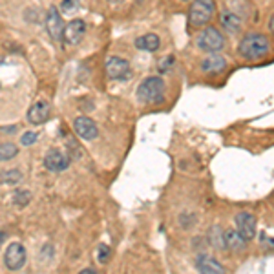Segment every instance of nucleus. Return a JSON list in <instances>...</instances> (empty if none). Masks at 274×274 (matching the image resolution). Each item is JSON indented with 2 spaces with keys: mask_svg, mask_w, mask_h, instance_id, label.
<instances>
[{
  "mask_svg": "<svg viewBox=\"0 0 274 274\" xmlns=\"http://www.w3.org/2000/svg\"><path fill=\"white\" fill-rule=\"evenodd\" d=\"M238 51L247 61H258V58L265 57L270 51V42L265 35L262 33H249L241 38Z\"/></svg>",
  "mask_w": 274,
  "mask_h": 274,
  "instance_id": "1",
  "label": "nucleus"
},
{
  "mask_svg": "<svg viewBox=\"0 0 274 274\" xmlns=\"http://www.w3.org/2000/svg\"><path fill=\"white\" fill-rule=\"evenodd\" d=\"M137 97L145 104H159L165 99V83L161 77H148L137 88Z\"/></svg>",
  "mask_w": 274,
  "mask_h": 274,
  "instance_id": "2",
  "label": "nucleus"
},
{
  "mask_svg": "<svg viewBox=\"0 0 274 274\" xmlns=\"http://www.w3.org/2000/svg\"><path fill=\"white\" fill-rule=\"evenodd\" d=\"M214 11H216L214 0H194L188 9V22L194 28H201V26L208 24Z\"/></svg>",
  "mask_w": 274,
  "mask_h": 274,
  "instance_id": "3",
  "label": "nucleus"
},
{
  "mask_svg": "<svg viewBox=\"0 0 274 274\" xmlns=\"http://www.w3.org/2000/svg\"><path fill=\"white\" fill-rule=\"evenodd\" d=\"M198 46H200V50L208 51V53H218L220 50H223L225 37L220 33V29L218 28L208 26L207 29H203V33H201L200 38H198Z\"/></svg>",
  "mask_w": 274,
  "mask_h": 274,
  "instance_id": "4",
  "label": "nucleus"
},
{
  "mask_svg": "<svg viewBox=\"0 0 274 274\" xmlns=\"http://www.w3.org/2000/svg\"><path fill=\"white\" fill-rule=\"evenodd\" d=\"M4 263L9 270L22 269L26 263V249L21 245V243H17V241L9 243L8 249H6V252H4Z\"/></svg>",
  "mask_w": 274,
  "mask_h": 274,
  "instance_id": "5",
  "label": "nucleus"
},
{
  "mask_svg": "<svg viewBox=\"0 0 274 274\" xmlns=\"http://www.w3.org/2000/svg\"><path fill=\"white\" fill-rule=\"evenodd\" d=\"M104 71H106V75L113 81L126 79L130 75V64L126 58L110 57L108 61H106V64H104Z\"/></svg>",
  "mask_w": 274,
  "mask_h": 274,
  "instance_id": "6",
  "label": "nucleus"
},
{
  "mask_svg": "<svg viewBox=\"0 0 274 274\" xmlns=\"http://www.w3.org/2000/svg\"><path fill=\"white\" fill-rule=\"evenodd\" d=\"M44 166L50 172H63L70 166V155L64 150H50L44 158Z\"/></svg>",
  "mask_w": 274,
  "mask_h": 274,
  "instance_id": "7",
  "label": "nucleus"
},
{
  "mask_svg": "<svg viewBox=\"0 0 274 274\" xmlns=\"http://www.w3.org/2000/svg\"><path fill=\"white\" fill-rule=\"evenodd\" d=\"M236 227H238V234L245 241L252 240L254 234H256V218L249 212H241L236 216Z\"/></svg>",
  "mask_w": 274,
  "mask_h": 274,
  "instance_id": "8",
  "label": "nucleus"
},
{
  "mask_svg": "<svg viewBox=\"0 0 274 274\" xmlns=\"http://www.w3.org/2000/svg\"><path fill=\"white\" fill-rule=\"evenodd\" d=\"M73 128L77 132V135L86 139V141H91V139H95L99 135V128L90 117H77L73 121Z\"/></svg>",
  "mask_w": 274,
  "mask_h": 274,
  "instance_id": "9",
  "label": "nucleus"
},
{
  "mask_svg": "<svg viewBox=\"0 0 274 274\" xmlns=\"http://www.w3.org/2000/svg\"><path fill=\"white\" fill-rule=\"evenodd\" d=\"M46 29H48V35L51 38H61L63 37V31H64V24H63V17H61V13L55 6H51L50 11H48V18H46Z\"/></svg>",
  "mask_w": 274,
  "mask_h": 274,
  "instance_id": "10",
  "label": "nucleus"
},
{
  "mask_svg": "<svg viewBox=\"0 0 274 274\" xmlns=\"http://www.w3.org/2000/svg\"><path fill=\"white\" fill-rule=\"evenodd\" d=\"M84 33H86V24H84V21L77 18V21H71L68 26H64L63 37L68 44H77L83 41Z\"/></svg>",
  "mask_w": 274,
  "mask_h": 274,
  "instance_id": "11",
  "label": "nucleus"
},
{
  "mask_svg": "<svg viewBox=\"0 0 274 274\" xmlns=\"http://www.w3.org/2000/svg\"><path fill=\"white\" fill-rule=\"evenodd\" d=\"M48 117H50V104L46 101H37L28 112V121L31 125H44Z\"/></svg>",
  "mask_w": 274,
  "mask_h": 274,
  "instance_id": "12",
  "label": "nucleus"
},
{
  "mask_svg": "<svg viewBox=\"0 0 274 274\" xmlns=\"http://www.w3.org/2000/svg\"><path fill=\"white\" fill-rule=\"evenodd\" d=\"M195 267H198L200 274H225L223 265L210 256H200L195 262Z\"/></svg>",
  "mask_w": 274,
  "mask_h": 274,
  "instance_id": "13",
  "label": "nucleus"
},
{
  "mask_svg": "<svg viewBox=\"0 0 274 274\" xmlns=\"http://www.w3.org/2000/svg\"><path fill=\"white\" fill-rule=\"evenodd\" d=\"M225 68H227V61L218 53H210L207 58L201 61V70L205 73H221Z\"/></svg>",
  "mask_w": 274,
  "mask_h": 274,
  "instance_id": "14",
  "label": "nucleus"
},
{
  "mask_svg": "<svg viewBox=\"0 0 274 274\" xmlns=\"http://www.w3.org/2000/svg\"><path fill=\"white\" fill-rule=\"evenodd\" d=\"M159 44H161V41H159V37L155 33H146L135 38V48H139V50H143V51L159 50Z\"/></svg>",
  "mask_w": 274,
  "mask_h": 274,
  "instance_id": "15",
  "label": "nucleus"
},
{
  "mask_svg": "<svg viewBox=\"0 0 274 274\" xmlns=\"http://www.w3.org/2000/svg\"><path fill=\"white\" fill-rule=\"evenodd\" d=\"M221 26H223L227 31H230V33H238L241 29V22H240V17H236L234 13H221V18H220Z\"/></svg>",
  "mask_w": 274,
  "mask_h": 274,
  "instance_id": "16",
  "label": "nucleus"
},
{
  "mask_svg": "<svg viewBox=\"0 0 274 274\" xmlns=\"http://www.w3.org/2000/svg\"><path fill=\"white\" fill-rule=\"evenodd\" d=\"M225 245L230 250H241L245 247V240H243L236 230H228V232L225 234Z\"/></svg>",
  "mask_w": 274,
  "mask_h": 274,
  "instance_id": "17",
  "label": "nucleus"
},
{
  "mask_svg": "<svg viewBox=\"0 0 274 274\" xmlns=\"http://www.w3.org/2000/svg\"><path fill=\"white\" fill-rule=\"evenodd\" d=\"M17 154H18L17 145H13V143H2L0 145V161H9Z\"/></svg>",
  "mask_w": 274,
  "mask_h": 274,
  "instance_id": "18",
  "label": "nucleus"
},
{
  "mask_svg": "<svg viewBox=\"0 0 274 274\" xmlns=\"http://www.w3.org/2000/svg\"><path fill=\"white\" fill-rule=\"evenodd\" d=\"M0 179H2V183H8V185H15V183H18L22 179V174L18 170H6L0 174Z\"/></svg>",
  "mask_w": 274,
  "mask_h": 274,
  "instance_id": "19",
  "label": "nucleus"
},
{
  "mask_svg": "<svg viewBox=\"0 0 274 274\" xmlns=\"http://www.w3.org/2000/svg\"><path fill=\"white\" fill-rule=\"evenodd\" d=\"M61 9H63L64 15H73L79 9V0H63Z\"/></svg>",
  "mask_w": 274,
  "mask_h": 274,
  "instance_id": "20",
  "label": "nucleus"
},
{
  "mask_svg": "<svg viewBox=\"0 0 274 274\" xmlns=\"http://www.w3.org/2000/svg\"><path fill=\"white\" fill-rule=\"evenodd\" d=\"M29 200H31V192L29 190H21L15 194V205H18V207H26V205L29 203Z\"/></svg>",
  "mask_w": 274,
  "mask_h": 274,
  "instance_id": "21",
  "label": "nucleus"
},
{
  "mask_svg": "<svg viewBox=\"0 0 274 274\" xmlns=\"http://www.w3.org/2000/svg\"><path fill=\"white\" fill-rule=\"evenodd\" d=\"M35 141H37V133H35V132H26L24 135H22V139H21V143L24 146L33 145Z\"/></svg>",
  "mask_w": 274,
  "mask_h": 274,
  "instance_id": "22",
  "label": "nucleus"
},
{
  "mask_svg": "<svg viewBox=\"0 0 274 274\" xmlns=\"http://www.w3.org/2000/svg\"><path fill=\"white\" fill-rule=\"evenodd\" d=\"M110 247H106V245H101V254H99V262L101 263H106L108 262V258H110Z\"/></svg>",
  "mask_w": 274,
  "mask_h": 274,
  "instance_id": "23",
  "label": "nucleus"
},
{
  "mask_svg": "<svg viewBox=\"0 0 274 274\" xmlns=\"http://www.w3.org/2000/svg\"><path fill=\"white\" fill-rule=\"evenodd\" d=\"M172 64H174V57H166V58H163V61H161V66H159V70H161V71H166V70H168V68L172 66Z\"/></svg>",
  "mask_w": 274,
  "mask_h": 274,
  "instance_id": "24",
  "label": "nucleus"
},
{
  "mask_svg": "<svg viewBox=\"0 0 274 274\" xmlns=\"http://www.w3.org/2000/svg\"><path fill=\"white\" fill-rule=\"evenodd\" d=\"M79 274H97V272H95V270H93V269H83Z\"/></svg>",
  "mask_w": 274,
  "mask_h": 274,
  "instance_id": "25",
  "label": "nucleus"
},
{
  "mask_svg": "<svg viewBox=\"0 0 274 274\" xmlns=\"http://www.w3.org/2000/svg\"><path fill=\"white\" fill-rule=\"evenodd\" d=\"M110 2H112V4H117V2H123V0H110Z\"/></svg>",
  "mask_w": 274,
  "mask_h": 274,
  "instance_id": "26",
  "label": "nucleus"
},
{
  "mask_svg": "<svg viewBox=\"0 0 274 274\" xmlns=\"http://www.w3.org/2000/svg\"><path fill=\"white\" fill-rule=\"evenodd\" d=\"M2 238H6V234H4V232H0V240H2Z\"/></svg>",
  "mask_w": 274,
  "mask_h": 274,
  "instance_id": "27",
  "label": "nucleus"
},
{
  "mask_svg": "<svg viewBox=\"0 0 274 274\" xmlns=\"http://www.w3.org/2000/svg\"><path fill=\"white\" fill-rule=\"evenodd\" d=\"M185 2H187V0H185Z\"/></svg>",
  "mask_w": 274,
  "mask_h": 274,
  "instance_id": "28",
  "label": "nucleus"
}]
</instances>
